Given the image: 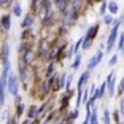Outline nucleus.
<instances>
[{
	"mask_svg": "<svg viewBox=\"0 0 124 124\" xmlns=\"http://www.w3.org/2000/svg\"><path fill=\"white\" fill-rule=\"evenodd\" d=\"M119 26H121V21H119V19H115V21H113V26H111V29H110L108 38H107V45H105L107 53L111 51V49H113V46H115V43H116L118 35H119Z\"/></svg>",
	"mask_w": 124,
	"mask_h": 124,
	"instance_id": "nucleus-1",
	"label": "nucleus"
},
{
	"mask_svg": "<svg viewBox=\"0 0 124 124\" xmlns=\"http://www.w3.org/2000/svg\"><path fill=\"white\" fill-rule=\"evenodd\" d=\"M99 24H94V26H91L88 30H86V33H84V37H83V51H86V49H89L91 48V45H92V40H94L95 37H97V33H99Z\"/></svg>",
	"mask_w": 124,
	"mask_h": 124,
	"instance_id": "nucleus-2",
	"label": "nucleus"
},
{
	"mask_svg": "<svg viewBox=\"0 0 124 124\" xmlns=\"http://www.w3.org/2000/svg\"><path fill=\"white\" fill-rule=\"evenodd\" d=\"M102 59H103V51H102V49H99V51L95 53V54L92 56L91 59H89V62H88V65H86V70H88V72L91 73L92 70H94L95 67H97L99 64H100V62H102Z\"/></svg>",
	"mask_w": 124,
	"mask_h": 124,
	"instance_id": "nucleus-3",
	"label": "nucleus"
},
{
	"mask_svg": "<svg viewBox=\"0 0 124 124\" xmlns=\"http://www.w3.org/2000/svg\"><path fill=\"white\" fill-rule=\"evenodd\" d=\"M105 83H107V88H108V95H110V97H113L115 91H116V80H115V73L113 72L108 73Z\"/></svg>",
	"mask_w": 124,
	"mask_h": 124,
	"instance_id": "nucleus-4",
	"label": "nucleus"
},
{
	"mask_svg": "<svg viewBox=\"0 0 124 124\" xmlns=\"http://www.w3.org/2000/svg\"><path fill=\"white\" fill-rule=\"evenodd\" d=\"M8 88H10V92L13 95L18 94V80H16L15 75H11L10 77V81H8Z\"/></svg>",
	"mask_w": 124,
	"mask_h": 124,
	"instance_id": "nucleus-5",
	"label": "nucleus"
},
{
	"mask_svg": "<svg viewBox=\"0 0 124 124\" xmlns=\"http://www.w3.org/2000/svg\"><path fill=\"white\" fill-rule=\"evenodd\" d=\"M89 77H91V73H89L88 70H84V72L80 75V80H78V88H83L84 84L89 81Z\"/></svg>",
	"mask_w": 124,
	"mask_h": 124,
	"instance_id": "nucleus-6",
	"label": "nucleus"
},
{
	"mask_svg": "<svg viewBox=\"0 0 124 124\" xmlns=\"http://www.w3.org/2000/svg\"><path fill=\"white\" fill-rule=\"evenodd\" d=\"M108 15H111V16H115V15H118V10H119V7H118V2H108Z\"/></svg>",
	"mask_w": 124,
	"mask_h": 124,
	"instance_id": "nucleus-7",
	"label": "nucleus"
},
{
	"mask_svg": "<svg viewBox=\"0 0 124 124\" xmlns=\"http://www.w3.org/2000/svg\"><path fill=\"white\" fill-rule=\"evenodd\" d=\"M80 64H81V54H80V53H77V54H75V59H73L72 69L73 70H78V69H80Z\"/></svg>",
	"mask_w": 124,
	"mask_h": 124,
	"instance_id": "nucleus-8",
	"label": "nucleus"
},
{
	"mask_svg": "<svg viewBox=\"0 0 124 124\" xmlns=\"http://www.w3.org/2000/svg\"><path fill=\"white\" fill-rule=\"evenodd\" d=\"M103 124H111V113L108 108H103Z\"/></svg>",
	"mask_w": 124,
	"mask_h": 124,
	"instance_id": "nucleus-9",
	"label": "nucleus"
},
{
	"mask_svg": "<svg viewBox=\"0 0 124 124\" xmlns=\"http://www.w3.org/2000/svg\"><path fill=\"white\" fill-rule=\"evenodd\" d=\"M113 16L111 15H108V13H107V15H103V24H107V26H113Z\"/></svg>",
	"mask_w": 124,
	"mask_h": 124,
	"instance_id": "nucleus-10",
	"label": "nucleus"
},
{
	"mask_svg": "<svg viewBox=\"0 0 124 124\" xmlns=\"http://www.w3.org/2000/svg\"><path fill=\"white\" fill-rule=\"evenodd\" d=\"M65 80H67V73H62L61 77H59V81H57V89L65 86Z\"/></svg>",
	"mask_w": 124,
	"mask_h": 124,
	"instance_id": "nucleus-11",
	"label": "nucleus"
},
{
	"mask_svg": "<svg viewBox=\"0 0 124 124\" xmlns=\"http://www.w3.org/2000/svg\"><path fill=\"white\" fill-rule=\"evenodd\" d=\"M107 7H108V2L107 0H103L102 3H100V8H99V15H107Z\"/></svg>",
	"mask_w": 124,
	"mask_h": 124,
	"instance_id": "nucleus-12",
	"label": "nucleus"
},
{
	"mask_svg": "<svg viewBox=\"0 0 124 124\" xmlns=\"http://www.w3.org/2000/svg\"><path fill=\"white\" fill-rule=\"evenodd\" d=\"M118 49H123V45H124V32H121V35H118Z\"/></svg>",
	"mask_w": 124,
	"mask_h": 124,
	"instance_id": "nucleus-13",
	"label": "nucleus"
},
{
	"mask_svg": "<svg viewBox=\"0 0 124 124\" xmlns=\"http://www.w3.org/2000/svg\"><path fill=\"white\" fill-rule=\"evenodd\" d=\"M118 57H119L118 54H113V56H111V57H110V61H108V67H115V65H116Z\"/></svg>",
	"mask_w": 124,
	"mask_h": 124,
	"instance_id": "nucleus-14",
	"label": "nucleus"
},
{
	"mask_svg": "<svg viewBox=\"0 0 124 124\" xmlns=\"http://www.w3.org/2000/svg\"><path fill=\"white\" fill-rule=\"evenodd\" d=\"M33 22V16H27L26 19H24V22H22V27H27V26H30Z\"/></svg>",
	"mask_w": 124,
	"mask_h": 124,
	"instance_id": "nucleus-15",
	"label": "nucleus"
},
{
	"mask_svg": "<svg viewBox=\"0 0 124 124\" xmlns=\"http://www.w3.org/2000/svg\"><path fill=\"white\" fill-rule=\"evenodd\" d=\"M78 115H80V110H77V108H75V110L72 111V113H70V121H75V119L78 118Z\"/></svg>",
	"mask_w": 124,
	"mask_h": 124,
	"instance_id": "nucleus-16",
	"label": "nucleus"
},
{
	"mask_svg": "<svg viewBox=\"0 0 124 124\" xmlns=\"http://www.w3.org/2000/svg\"><path fill=\"white\" fill-rule=\"evenodd\" d=\"M118 113H121L124 116V97L119 100V108H118Z\"/></svg>",
	"mask_w": 124,
	"mask_h": 124,
	"instance_id": "nucleus-17",
	"label": "nucleus"
},
{
	"mask_svg": "<svg viewBox=\"0 0 124 124\" xmlns=\"http://www.w3.org/2000/svg\"><path fill=\"white\" fill-rule=\"evenodd\" d=\"M123 91H124V78L119 81V84H118V92H119V95H123Z\"/></svg>",
	"mask_w": 124,
	"mask_h": 124,
	"instance_id": "nucleus-18",
	"label": "nucleus"
},
{
	"mask_svg": "<svg viewBox=\"0 0 124 124\" xmlns=\"http://www.w3.org/2000/svg\"><path fill=\"white\" fill-rule=\"evenodd\" d=\"M38 113V110L35 108V107H32V108L29 110V118H35V115Z\"/></svg>",
	"mask_w": 124,
	"mask_h": 124,
	"instance_id": "nucleus-19",
	"label": "nucleus"
},
{
	"mask_svg": "<svg viewBox=\"0 0 124 124\" xmlns=\"http://www.w3.org/2000/svg\"><path fill=\"white\" fill-rule=\"evenodd\" d=\"M3 27H5V29L10 27V18H8V16H7V18H3Z\"/></svg>",
	"mask_w": 124,
	"mask_h": 124,
	"instance_id": "nucleus-20",
	"label": "nucleus"
},
{
	"mask_svg": "<svg viewBox=\"0 0 124 124\" xmlns=\"http://www.w3.org/2000/svg\"><path fill=\"white\" fill-rule=\"evenodd\" d=\"M15 15L16 16L21 15V7H19V5H15Z\"/></svg>",
	"mask_w": 124,
	"mask_h": 124,
	"instance_id": "nucleus-21",
	"label": "nucleus"
},
{
	"mask_svg": "<svg viewBox=\"0 0 124 124\" xmlns=\"http://www.w3.org/2000/svg\"><path fill=\"white\" fill-rule=\"evenodd\" d=\"M89 116H91V111H88V115H86V118H84L83 124H89Z\"/></svg>",
	"mask_w": 124,
	"mask_h": 124,
	"instance_id": "nucleus-22",
	"label": "nucleus"
},
{
	"mask_svg": "<svg viewBox=\"0 0 124 124\" xmlns=\"http://www.w3.org/2000/svg\"><path fill=\"white\" fill-rule=\"evenodd\" d=\"M22 110H24V107L19 105V107H18V115H21V113H22Z\"/></svg>",
	"mask_w": 124,
	"mask_h": 124,
	"instance_id": "nucleus-23",
	"label": "nucleus"
},
{
	"mask_svg": "<svg viewBox=\"0 0 124 124\" xmlns=\"http://www.w3.org/2000/svg\"><path fill=\"white\" fill-rule=\"evenodd\" d=\"M24 124H33V121H32V119H29V121H26Z\"/></svg>",
	"mask_w": 124,
	"mask_h": 124,
	"instance_id": "nucleus-24",
	"label": "nucleus"
},
{
	"mask_svg": "<svg viewBox=\"0 0 124 124\" xmlns=\"http://www.w3.org/2000/svg\"><path fill=\"white\" fill-rule=\"evenodd\" d=\"M89 124H99V121H89Z\"/></svg>",
	"mask_w": 124,
	"mask_h": 124,
	"instance_id": "nucleus-25",
	"label": "nucleus"
},
{
	"mask_svg": "<svg viewBox=\"0 0 124 124\" xmlns=\"http://www.w3.org/2000/svg\"><path fill=\"white\" fill-rule=\"evenodd\" d=\"M121 56H124V45H123V49H121Z\"/></svg>",
	"mask_w": 124,
	"mask_h": 124,
	"instance_id": "nucleus-26",
	"label": "nucleus"
},
{
	"mask_svg": "<svg viewBox=\"0 0 124 124\" xmlns=\"http://www.w3.org/2000/svg\"><path fill=\"white\" fill-rule=\"evenodd\" d=\"M123 24H124V16H123Z\"/></svg>",
	"mask_w": 124,
	"mask_h": 124,
	"instance_id": "nucleus-27",
	"label": "nucleus"
},
{
	"mask_svg": "<svg viewBox=\"0 0 124 124\" xmlns=\"http://www.w3.org/2000/svg\"><path fill=\"white\" fill-rule=\"evenodd\" d=\"M123 97H124V91H123Z\"/></svg>",
	"mask_w": 124,
	"mask_h": 124,
	"instance_id": "nucleus-28",
	"label": "nucleus"
},
{
	"mask_svg": "<svg viewBox=\"0 0 124 124\" xmlns=\"http://www.w3.org/2000/svg\"><path fill=\"white\" fill-rule=\"evenodd\" d=\"M123 124H124V121H123Z\"/></svg>",
	"mask_w": 124,
	"mask_h": 124,
	"instance_id": "nucleus-29",
	"label": "nucleus"
}]
</instances>
